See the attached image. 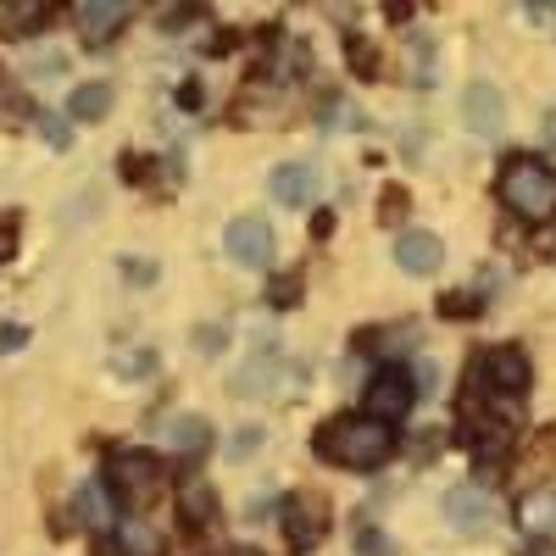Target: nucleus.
Returning <instances> with one entry per match:
<instances>
[{"mask_svg": "<svg viewBox=\"0 0 556 556\" xmlns=\"http://www.w3.org/2000/svg\"><path fill=\"white\" fill-rule=\"evenodd\" d=\"M73 506H78V523H89V529L106 523V495H101V484H84Z\"/></svg>", "mask_w": 556, "mask_h": 556, "instance_id": "18", "label": "nucleus"}, {"mask_svg": "<svg viewBox=\"0 0 556 556\" xmlns=\"http://www.w3.org/2000/svg\"><path fill=\"white\" fill-rule=\"evenodd\" d=\"M267 301H273V306H295V301H301V278H278Z\"/></svg>", "mask_w": 556, "mask_h": 556, "instance_id": "23", "label": "nucleus"}, {"mask_svg": "<svg viewBox=\"0 0 556 556\" xmlns=\"http://www.w3.org/2000/svg\"><path fill=\"white\" fill-rule=\"evenodd\" d=\"M351 62H356V73L367 78V73H374V51H367V45L362 39H351Z\"/></svg>", "mask_w": 556, "mask_h": 556, "instance_id": "27", "label": "nucleus"}, {"mask_svg": "<svg viewBox=\"0 0 556 556\" xmlns=\"http://www.w3.org/2000/svg\"><path fill=\"white\" fill-rule=\"evenodd\" d=\"M440 262H445V245H440V235H429V228H406V235L395 240V267L412 273V278L440 273Z\"/></svg>", "mask_w": 556, "mask_h": 556, "instance_id": "9", "label": "nucleus"}, {"mask_svg": "<svg viewBox=\"0 0 556 556\" xmlns=\"http://www.w3.org/2000/svg\"><path fill=\"white\" fill-rule=\"evenodd\" d=\"M12 256V228H0V262Z\"/></svg>", "mask_w": 556, "mask_h": 556, "instance_id": "32", "label": "nucleus"}, {"mask_svg": "<svg viewBox=\"0 0 556 556\" xmlns=\"http://www.w3.org/2000/svg\"><path fill=\"white\" fill-rule=\"evenodd\" d=\"M223 556H262V551H251V545H235V551H223Z\"/></svg>", "mask_w": 556, "mask_h": 556, "instance_id": "33", "label": "nucleus"}, {"mask_svg": "<svg viewBox=\"0 0 556 556\" xmlns=\"http://www.w3.org/2000/svg\"><path fill=\"white\" fill-rule=\"evenodd\" d=\"M462 123H468V134H479V139H501L506 134V96L490 78L462 89Z\"/></svg>", "mask_w": 556, "mask_h": 556, "instance_id": "4", "label": "nucleus"}, {"mask_svg": "<svg viewBox=\"0 0 556 556\" xmlns=\"http://www.w3.org/2000/svg\"><path fill=\"white\" fill-rule=\"evenodd\" d=\"M67 67V56L62 51H39L34 62H28V73H39V78H51V73H62Z\"/></svg>", "mask_w": 556, "mask_h": 556, "instance_id": "22", "label": "nucleus"}, {"mask_svg": "<svg viewBox=\"0 0 556 556\" xmlns=\"http://www.w3.org/2000/svg\"><path fill=\"white\" fill-rule=\"evenodd\" d=\"M490 518H495V506H490V495H484V490L456 484V490L445 495V523H451L456 534L479 540V534H490Z\"/></svg>", "mask_w": 556, "mask_h": 556, "instance_id": "7", "label": "nucleus"}, {"mask_svg": "<svg viewBox=\"0 0 556 556\" xmlns=\"http://www.w3.org/2000/svg\"><path fill=\"white\" fill-rule=\"evenodd\" d=\"M473 312H479L473 295H445V301H440V317H473Z\"/></svg>", "mask_w": 556, "mask_h": 556, "instance_id": "24", "label": "nucleus"}, {"mask_svg": "<svg viewBox=\"0 0 556 556\" xmlns=\"http://www.w3.org/2000/svg\"><path fill=\"white\" fill-rule=\"evenodd\" d=\"M401 201H406V195H401V190H390V195H384V217H401Z\"/></svg>", "mask_w": 556, "mask_h": 556, "instance_id": "31", "label": "nucleus"}, {"mask_svg": "<svg viewBox=\"0 0 556 556\" xmlns=\"http://www.w3.org/2000/svg\"><path fill=\"white\" fill-rule=\"evenodd\" d=\"M529 556H556V545H534V551H529Z\"/></svg>", "mask_w": 556, "mask_h": 556, "instance_id": "34", "label": "nucleus"}, {"mask_svg": "<svg viewBox=\"0 0 556 556\" xmlns=\"http://www.w3.org/2000/svg\"><path fill=\"white\" fill-rule=\"evenodd\" d=\"M529 23H540V28H556V7H540V0H529Z\"/></svg>", "mask_w": 556, "mask_h": 556, "instance_id": "28", "label": "nucleus"}, {"mask_svg": "<svg viewBox=\"0 0 556 556\" xmlns=\"http://www.w3.org/2000/svg\"><path fill=\"white\" fill-rule=\"evenodd\" d=\"M395 451V434L384 424H374V417H334L329 429L317 434V456L334 462V468H379V462H390Z\"/></svg>", "mask_w": 556, "mask_h": 556, "instance_id": "1", "label": "nucleus"}, {"mask_svg": "<svg viewBox=\"0 0 556 556\" xmlns=\"http://www.w3.org/2000/svg\"><path fill=\"white\" fill-rule=\"evenodd\" d=\"M178 501H184V518H190V523H212V518H217V490H212L201 473H190V479H184Z\"/></svg>", "mask_w": 556, "mask_h": 556, "instance_id": "15", "label": "nucleus"}, {"mask_svg": "<svg viewBox=\"0 0 556 556\" xmlns=\"http://www.w3.org/2000/svg\"><path fill=\"white\" fill-rule=\"evenodd\" d=\"M112 112V84H78L73 101H67V117L73 123H101Z\"/></svg>", "mask_w": 556, "mask_h": 556, "instance_id": "14", "label": "nucleus"}, {"mask_svg": "<svg viewBox=\"0 0 556 556\" xmlns=\"http://www.w3.org/2000/svg\"><path fill=\"white\" fill-rule=\"evenodd\" d=\"M106 484L123 506H146L162 484V468H156L151 451H112L106 456Z\"/></svg>", "mask_w": 556, "mask_h": 556, "instance_id": "3", "label": "nucleus"}, {"mask_svg": "<svg viewBox=\"0 0 556 556\" xmlns=\"http://www.w3.org/2000/svg\"><path fill=\"white\" fill-rule=\"evenodd\" d=\"M256 451H262V429H245V434L228 440V456H235V462H245V456H256Z\"/></svg>", "mask_w": 556, "mask_h": 556, "instance_id": "21", "label": "nucleus"}, {"mask_svg": "<svg viewBox=\"0 0 556 556\" xmlns=\"http://www.w3.org/2000/svg\"><path fill=\"white\" fill-rule=\"evenodd\" d=\"M223 251H228V262L235 267H267L273 262V228L262 223V217H235L223 228Z\"/></svg>", "mask_w": 556, "mask_h": 556, "instance_id": "6", "label": "nucleus"}, {"mask_svg": "<svg viewBox=\"0 0 556 556\" xmlns=\"http://www.w3.org/2000/svg\"><path fill=\"white\" fill-rule=\"evenodd\" d=\"M501 201L513 217L523 223H551L556 217V167L534 162V156H518V162H506L501 173Z\"/></svg>", "mask_w": 556, "mask_h": 556, "instance_id": "2", "label": "nucleus"}, {"mask_svg": "<svg viewBox=\"0 0 556 556\" xmlns=\"http://www.w3.org/2000/svg\"><path fill=\"white\" fill-rule=\"evenodd\" d=\"M406 412H412V379L395 374V367H384V374L367 384V417L390 429V424H401Z\"/></svg>", "mask_w": 556, "mask_h": 556, "instance_id": "8", "label": "nucleus"}, {"mask_svg": "<svg viewBox=\"0 0 556 556\" xmlns=\"http://www.w3.org/2000/svg\"><path fill=\"white\" fill-rule=\"evenodd\" d=\"M323 529H329V501H323L317 490L285 495V534H290L295 551H312L323 540Z\"/></svg>", "mask_w": 556, "mask_h": 556, "instance_id": "5", "label": "nucleus"}, {"mask_svg": "<svg viewBox=\"0 0 556 556\" xmlns=\"http://www.w3.org/2000/svg\"><path fill=\"white\" fill-rule=\"evenodd\" d=\"M356 551H362V556H395V545H390L379 529H362V534H356Z\"/></svg>", "mask_w": 556, "mask_h": 556, "instance_id": "20", "label": "nucleus"}, {"mask_svg": "<svg viewBox=\"0 0 556 556\" xmlns=\"http://www.w3.org/2000/svg\"><path fill=\"white\" fill-rule=\"evenodd\" d=\"M117 551L123 556H162V534L146 518H123L117 523Z\"/></svg>", "mask_w": 556, "mask_h": 556, "instance_id": "16", "label": "nucleus"}, {"mask_svg": "<svg viewBox=\"0 0 556 556\" xmlns=\"http://www.w3.org/2000/svg\"><path fill=\"white\" fill-rule=\"evenodd\" d=\"M417 390H424V395L440 390V367H434V362H417Z\"/></svg>", "mask_w": 556, "mask_h": 556, "instance_id": "26", "label": "nucleus"}, {"mask_svg": "<svg viewBox=\"0 0 556 556\" xmlns=\"http://www.w3.org/2000/svg\"><path fill=\"white\" fill-rule=\"evenodd\" d=\"M195 340H201V351H206V356H212V351H217V345H223V334H217V329H201V334H195Z\"/></svg>", "mask_w": 556, "mask_h": 556, "instance_id": "30", "label": "nucleus"}, {"mask_svg": "<svg viewBox=\"0 0 556 556\" xmlns=\"http://www.w3.org/2000/svg\"><path fill=\"white\" fill-rule=\"evenodd\" d=\"M479 379H490V390H506V395H523L529 390V356L518 345H501L479 362Z\"/></svg>", "mask_w": 556, "mask_h": 556, "instance_id": "10", "label": "nucleus"}, {"mask_svg": "<svg viewBox=\"0 0 556 556\" xmlns=\"http://www.w3.org/2000/svg\"><path fill=\"white\" fill-rule=\"evenodd\" d=\"M39 134L51 139L56 151H67V139H73V134H67V123H56V117H45V123H39Z\"/></svg>", "mask_w": 556, "mask_h": 556, "instance_id": "25", "label": "nucleus"}, {"mask_svg": "<svg viewBox=\"0 0 556 556\" xmlns=\"http://www.w3.org/2000/svg\"><path fill=\"white\" fill-rule=\"evenodd\" d=\"M151 367H156L151 351H123V356H112V374H117V379H139V374H151Z\"/></svg>", "mask_w": 556, "mask_h": 556, "instance_id": "19", "label": "nucleus"}, {"mask_svg": "<svg viewBox=\"0 0 556 556\" xmlns=\"http://www.w3.org/2000/svg\"><path fill=\"white\" fill-rule=\"evenodd\" d=\"M267 190L278 206H306L317 195V167L312 162H278L273 178H267Z\"/></svg>", "mask_w": 556, "mask_h": 556, "instance_id": "11", "label": "nucleus"}, {"mask_svg": "<svg viewBox=\"0 0 556 556\" xmlns=\"http://www.w3.org/2000/svg\"><path fill=\"white\" fill-rule=\"evenodd\" d=\"M73 17H78V28H84L89 45H101V39L117 34V23H128V7H117V0H84Z\"/></svg>", "mask_w": 556, "mask_h": 556, "instance_id": "12", "label": "nucleus"}, {"mask_svg": "<svg viewBox=\"0 0 556 556\" xmlns=\"http://www.w3.org/2000/svg\"><path fill=\"white\" fill-rule=\"evenodd\" d=\"M28 340V329H17V323H7V329H0V345H7V351H17Z\"/></svg>", "mask_w": 556, "mask_h": 556, "instance_id": "29", "label": "nucleus"}, {"mask_svg": "<svg viewBox=\"0 0 556 556\" xmlns=\"http://www.w3.org/2000/svg\"><path fill=\"white\" fill-rule=\"evenodd\" d=\"M551 523H556V490H534L523 501V529L529 534H551Z\"/></svg>", "mask_w": 556, "mask_h": 556, "instance_id": "17", "label": "nucleus"}, {"mask_svg": "<svg viewBox=\"0 0 556 556\" xmlns=\"http://www.w3.org/2000/svg\"><path fill=\"white\" fill-rule=\"evenodd\" d=\"M162 440H167L173 451H184V456H201V451L212 445V424H206V417H195V412H178V417H167Z\"/></svg>", "mask_w": 556, "mask_h": 556, "instance_id": "13", "label": "nucleus"}]
</instances>
